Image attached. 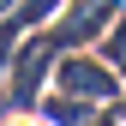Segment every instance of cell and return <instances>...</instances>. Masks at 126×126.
Returning a JSON list of instances; mask_svg holds the SVG:
<instances>
[{
	"label": "cell",
	"mask_w": 126,
	"mask_h": 126,
	"mask_svg": "<svg viewBox=\"0 0 126 126\" xmlns=\"http://www.w3.org/2000/svg\"><path fill=\"white\" fill-rule=\"evenodd\" d=\"M36 120H42V126H90L96 108H90V102H72V96H48Z\"/></svg>",
	"instance_id": "obj_3"
},
{
	"label": "cell",
	"mask_w": 126,
	"mask_h": 126,
	"mask_svg": "<svg viewBox=\"0 0 126 126\" xmlns=\"http://www.w3.org/2000/svg\"><path fill=\"white\" fill-rule=\"evenodd\" d=\"M90 126H120V108H114V102H108V108H102V114H96V120H90Z\"/></svg>",
	"instance_id": "obj_5"
},
{
	"label": "cell",
	"mask_w": 126,
	"mask_h": 126,
	"mask_svg": "<svg viewBox=\"0 0 126 126\" xmlns=\"http://www.w3.org/2000/svg\"><path fill=\"white\" fill-rule=\"evenodd\" d=\"M6 60H12V66H6L12 96H18V102H36L42 78H48V66H54V42H48V36H24V42H18Z\"/></svg>",
	"instance_id": "obj_2"
},
{
	"label": "cell",
	"mask_w": 126,
	"mask_h": 126,
	"mask_svg": "<svg viewBox=\"0 0 126 126\" xmlns=\"http://www.w3.org/2000/svg\"><path fill=\"white\" fill-rule=\"evenodd\" d=\"M42 18H48L42 6H24V12H12V18H0V72H6V42L18 36L24 24H42Z\"/></svg>",
	"instance_id": "obj_4"
},
{
	"label": "cell",
	"mask_w": 126,
	"mask_h": 126,
	"mask_svg": "<svg viewBox=\"0 0 126 126\" xmlns=\"http://www.w3.org/2000/svg\"><path fill=\"white\" fill-rule=\"evenodd\" d=\"M6 126H42V120H36V114H12Z\"/></svg>",
	"instance_id": "obj_6"
},
{
	"label": "cell",
	"mask_w": 126,
	"mask_h": 126,
	"mask_svg": "<svg viewBox=\"0 0 126 126\" xmlns=\"http://www.w3.org/2000/svg\"><path fill=\"white\" fill-rule=\"evenodd\" d=\"M54 96H72V102H90V108H108V102H114L120 96V78L114 72H108L102 66V60H84V54H72V60H60V72H54Z\"/></svg>",
	"instance_id": "obj_1"
}]
</instances>
